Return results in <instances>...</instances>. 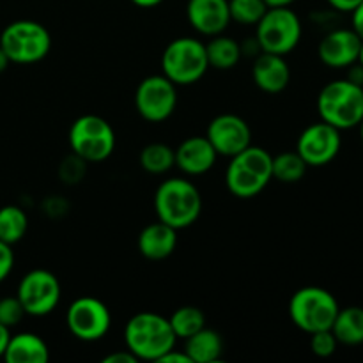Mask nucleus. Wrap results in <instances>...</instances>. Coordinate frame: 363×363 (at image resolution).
Masks as SVG:
<instances>
[{"label":"nucleus","instance_id":"1","mask_svg":"<svg viewBox=\"0 0 363 363\" xmlns=\"http://www.w3.org/2000/svg\"><path fill=\"white\" fill-rule=\"evenodd\" d=\"M177 337L169 318L156 312H138L124 326V344L138 360L158 362L176 347Z\"/></svg>","mask_w":363,"mask_h":363},{"label":"nucleus","instance_id":"2","mask_svg":"<svg viewBox=\"0 0 363 363\" xmlns=\"http://www.w3.org/2000/svg\"><path fill=\"white\" fill-rule=\"evenodd\" d=\"M155 211L160 222L174 229H188L202 213V197L199 188L184 177L165 179L155 194Z\"/></svg>","mask_w":363,"mask_h":363},{"label":"nucleus","instance_id":"3","mask_svg":"<svg viewBox=\"0 0 363 363\" xmlns=\"http://www.w3.org/2000/svg\"><path fill=\"white\" fill-rule=\"evenodd\" d=\"M229 160L230 162L225 170V184L227 190L234 197H257L273 179V155H269L264 147L250 144Z\"/></svg>","mask_w":363,"mask_h":363},{"label":"nucleus","instance_id":"4","mask_svg":"<svg viewBox=\"0 0 363 363\" xmlns=\"http://www.w3.org/2000/svg\"><path fill=\"white\" fill-rule=\"evenodd\" d=\"M318 113L337 130H353L363 121V87L346 80H333L319 91Z\"/></svg>","mask_w":363,"mask_h":363},{"label":"nucleus","instance_id":"5","mask_svg":"<svg viewBox=\"0 0 363 363\" xmlns=\"http://www.w3.org/2000/svg\"><path fill=\"white\" fill-rule=\"evenodd\" d=\"M339 308L337 298L328 289L318 286H307L298 289L291 296L289 305H287L293 325L308 335L332 328Z\"/></svg>","mask_w":363,"mask_h":363},{"label":"nucleus","instance_id":"6","mask_svg":"<svg viewBox=\"0 0 363 363\" xmlns=\"http://www.w3.org/2000/svg\"><path fill=\"white\" fill-rule=\"evenodd\" d=\"M208 69L206 45L197 38H176L162 53V74L181 87L197 84Z\"/></svg>","mask_w":363,"mask_h":363},{"label":"nucleus","instance_id":"7","mask_svg":"<svg viewBox=\"0 0 363 363\" xmlns=\"http://www.w3.org/2000/svg\"><path fill=\"white\" fill-rule=\"evenodd\" d=\"M0 48L11 62L35 64L52 50V35L48 28L34 20H16L0 34Z\"/></svg>","mask_w":363,"mask_h":363},{"label":"nucleus","instance_id":"8","mask_svg":"<svg viewBox=\"0 0 363 363\" xmlns=\"http://www.w3.org/2000/svg\"><path fill=\"white\" fill-rule=\"evenodd\" d=\"M67 140L78 158L85 163H99L112 156L116 149V131L103 117L85 113L71 124Z\"/></svg>","mask_w":363,"mask_h":363},{"label":"nucleus","instance_id":"9","mask_svg":"<svg viewBox=\"0 0 363 363\" xmlns=\"http://www.w3.org/2000/svg\"><path fill=\"white\" fill-rule=\"evenodd\" d=\"M303 25L300 16L287 7H268L264 16L255 25V39L262 52L289 55L301 41Z\"/></svg>","mask_w":363,"mask_h":363},{"label":"nucleus","instance_id":"10","mask_svg":"<svg viewBox=\"0 0 363 363\" xmlns=\"http://www.w3.org/2000/svg\"><path fill=\"white\" fill-rule=\"evenodd\" d=\"M177 106V85L165 74H151L135 91V108L147 123H163Z\"/></svg>","mask_w":363,"mask_h":363},{"label":"nucleus","instance_id":"11","mask_svg":"<svg viewBox=\"0 0 363 363\" xmlns=\"http://www.w3.org/2000/svg\"><path fill=\"white\" fill-rule=\"evenodd\" d=\"M67 330L82 342H96L108 333L112 326V314L101 300L82 296L71 301L66 312Z\"/></svg>","mask_w":363,"mask_h":363},{"label":"nucleus","instance_id":"12","mask_svg":"<svg viewBox=\"0 0 363 363\" xmlns=\"http://www.w3.org/2000/svg\"><path fill=\"white\" fill-rule=\"evenodd\" d=\"M60 282L48 269H32L21 277L16 296L27 315L43 318L57 308L60 301Z\"/></svg>","mask_w":363,"mask_h":363},{"label":"nucleus","instance_id":"13","mask_svg":"<svg viewBox=\"0 0 363 363\" xmlns=\"http://www.w3.org/2000/svg\"><path fill=\"white\" fill-rule=\"evenodd\" d=\"M342 147L340 130L332 124L319 121L311 124L300 133L296 142V152L308 167H325L339 156Z\"/></svg>","mask_w":363,"mask_h":363},{"label":"nucleus","instance_id":"14","mask_svg":"<svg viewBox=\"0 0 363 363\" xmlns=\"http://www.w3.org/2000/svg\"><path fill=\"white\" fill-rule=\"evenodd\" d=\"M206 137L216 155L233 158L252 144V130L243 117L236 113H220L208 124Z\"/></svg>","mask_w":363,"mask_h":363},{"label":"nucleus","instance_id":"15","mask_svg":"<svg viewBox=\"0 0 363 363\" xmlns=\"http://www.w3.org/2000/svg\"><path fill=\"white\" fill-rule=\"evenodd\" d=\"M362 38L353 28H333L326 32L318 46V57L330 69H346L357 62Z\"/></svg>","mask_w":363,"mask_h":363},{"label":"nucleus","instance_id":"16","mask_svg":"<svg viewBox=\"0 0 363 363\" xmlns=\"http://www.w3.org/2000/svg\"><path fill=\"white\" fill-rule=\"evenodd\" d=\"M186 20L197 34L211 38L230 25L229 0H188Z\"/></svg>","mask_w":363,"mask_h":363},{"label":"nucleus","instance_id":"17","mask_svg":"<svg viewBox=\"0 0 363 363\" xmlns=\"http://www.w3.org/2000/svg\"><path fill=\"white\" fill-rule=\"evenodd\" d=\"M176 156V167L186 176H202L215 167L216 155L215 147L208 137H188L174 149Z\"/></svg>","mask_w":363,"mask_h":363},{"label":"nucleus","instance_id":"18","mask_svg":"<svg viewBox=\"0 0 363 363\" xmlns=\"http://www.w3.org/2000/svg\"><path fill=\"white\" fill-rule=\"evenodd\" d=\"M252 78L266 94H280L291 82V67L284 55L262 52L252 64Z\"/></svg>","mask_w":363,"mask_h":363},{"label":"nucleus","instance_id":"19","mask_svg":"<svg viewBox=\"0 0 363 363\" xmlns=\"http://www.w3.org/2000/svg\"><path fill=\"white\" fill-rule=\"evenodd\" d=\"M138 252L147 261H163L177 247V229L163 222H152L140 230L137 240Z\"/></svg>","mask_w":363,"mask_h":363},{"label":"nucleus","instance_id":"20","mask_svg":"<svg viewBox=\"0 0 363 363\" xmlns=\"http://www.w3.org/2000/svg\"><path fill=\"white\" fill-rule=\"evenodd\" d=\"M2 358L7 363H46L50 360V350L39 335L21 332L11 335Z\"/></svg>","mask_w":363,"mask_h":363},{"label":"nucleus","instance_id":"21","mask_svg":"<svg viewBox=\"0 0 363 363\" xmlns=\"http://www.w3.org/2000/svg\"><path fill=\"white\" fill-rule=\"evenodd\" d=\"M184 353L191 363H215L223 354V339L216 330L202 328L184 339Z\"/></svg>","mask_w":363,"mask_h":363},{"label":"nucleus","instance_id":"22","mask_svg":"<svg viewBox=\"0 0 363 363\" xmlns=\"http://www.w3.org/2000/svg\"><path fill=\"white\" fill-rule=\"evenodd\" d=\"M206 45V57H208L209 67L218 71H229L238 66L241 60V45L234 38L222 34L211 35Z\"/></svg>","mask_w":363,"mask_h":363},{"label":"nucleus","instance_id":"23","mask_svg":"<svg viewBox=\"0 0 363 363\" xmlns=\"http://www.w3.org/2000/svg\"><path fill=\"white\" fill-rule=\"evenodd\" d=\"M333 335L337 337L339 344L344 346H362L363 344V308L346 307L339 308L337 318L333 321L332 328Z\"/></svg>","mask_w":363,"mask_h":363},{"label":"nucleus","instance_id":"24","mask_svg":"<svg viewBox=\"0 0 363 363\" xmlns=\"http://www.w3.org/2000/svg\"><path fill=\"white\" fill-rule=\"evenodd\" d=\"M138 162L147 174L162 176V174L169 172L172 167H176V156H174V149L170 145L162 144V142H152V144L142 147Z\"/></svg>","mask_w":363,"mask_h":363},{"label":"nucleus","instance_id":"25","mask_svg":"<svg viewBox=\"0 0 363 363\" xmlns=\"http://www.w3.org/2000/svg\"><path fill=\"white\" fill-rule=\"evenodd\" d=\"M28 216L20 206H4L0 208V241L14 245L21 241L27 234Z\"/></svg>","mask_w":363,"mask_h":363},{"label":"nucleus","instance_id":"26","mask_svg":"<svg viewBox=\"0 0 363 363\" xmlns=\"http://www.w3.org/2000/svg\"><path fill=\"white\" fill-rule=\"evenodd\" d=\"M307 169L308 165L296 151H286L273 156V179L280 181V183H300L305 177V174H307Z\"/></svg>","mask_w":363,"mask_h":363},{"label":"nucleus","instance_id":"27","mask_svg":"<svg viewBox=\"0 0 363 363\" xmlns=\"http://www.w3.org/2000/svg\"><path fill=\"white\" fill-rule=\"evenodd\" d=\"M170 326H172L174 333L177 339L184 340L197 333L206 326V315L204 312L194 305H184V307L176 308L172 315L169 318Z\"/></svg>","mask_w":363,"mask_h":363},{"label":"nucleus","instance_id":"28","mask_svg":"<svg viewBox=\"0 0 363 363\" xmlns=\"http://www.w3.org/2000/svg\"><path fill=\"white\" fill-rule=\"evenodd\" d=\"M230 20L245 27H255L268 11L264 0H229Z\"/></svg>","mask_w":363,"mask_h":363},{"label":"nucleus","instance_id":"29","mask_svg":"<svg viewBox=\"0 0 363 363\" xmlns=\"http://www.w3.org/2000/svg\"><path fill=\"white\" fill-rule=\"evenodd\" d=\"M25 315L27 314H25L23 305L20 303L18 296L0 298V325L11 330L20 325Z\"/></svg>","mask_w":363,"mask_h":363},{"label":"nucleus","instance_id":"30","mask_svg":"<svg viewBox=\"0 0 363 363\" xmlns=\"http://www.w3.org/2000/svg\"><path fill=\"white\" fill-rule=\"evenodd\" d=\"M339 347V340L333 335L332 330H321V332L311 333V350L315 357L330 358L335 354Z\"/></svg>","mask_w":363,"mask_h":363},{"label":"nucleus","instance_id":"31","mask_svg":"<svg viewBox=\"0 0 363 363\" xmlns=\"http://www.w3.org/2000/svg\"><path fill=\"white\" fill-rule=\"evenodd\" d=\"M60 179L66 184H77L80 183V179H84L85 176V162L82 158H78L77 155H71L69 158L64 160L60 163Z\"/></svg>","mask_w":363,"mask_h":363},{"label":"nucleus","instance_id":"32","mask_svg":"<svg viewBox=\"0 0 363 363\" xmlns=\"http://www.w3.org/2000/svg\"><path fill=\"white\" fill-rule=\"evenodd\" d=\"M14 268V252L13 245L0 241V284L11 275Z\"/></svg>","mask_w":363,"mask_h":363},{"label":"nucleus","instance_id":"33","mask_svg":"<svg viewBox=\"0 0 363 363\" xmlns=\"http://www.w3.org/2000/svg\"><path fill=\"white\" fill-rule=\"evenodd\" d=\"M135 362H138V358L135 357L130 350L116 351V353L103 358V363H135Z\"/></svg>","mask_w":363,"mask_h":363},{"label":"nucleus","instance_id":"34","mask_svg":"<svg viewBox=\"0 0 363 363\" xmlns=\"http://www.w3.org/2000/svg\"><path fill=\"white\" fill-rule=\"evenodd\" d=\"M351 28L363 39V0L351 11Z\"/></svg>","mask_w":363,"mask_h":363},{"label":"nucleus","instance_id":"35","mask_svg":"<svg viewBox=\"0 0 363 363\" xmlns=\"http://www.w3.org/2000/svg\"><path fill=\"white\" fill-rule=\"evenodd\" d=\"M158 362L160 363H191L190 357H188V354L184 353V350L183 351H177L176 347H174V350H170L167 354H163V357L160 358Z\"/></svg>","mask_w":363,"mask_h":363},{"label":"nucleus","instance_id":"36","mask_svg":"<svg viewBox=\"0 0 363 363\" xmlns=\"http://www.w3.org/2000/svg\"><path fill=\"white\" fill-rule=\"evenodd\" d=\"M347 69V77L346 80L353 82V84L360 85V87H363V66L360 62H353L351 66L346 67Z\"/></svg>","mask_w":363,"mask_h":363},{"label":"nucleus","instance_id":"37","mask_svg":"<svg viewBox=\"0 0 363 363\" xmlns=\"http://www.w3.org/2000/svg\"><path fill=\"white\" fill-rule=\"evenodd\" d=\"M339 13H351L362 0H326Z\"/></svg>","mask_w":363,"mask_h":363},{"label":"nucleus","instance_id":"38","mask_svg":"<svg viewBox=\"0 0 363 363\" xmlns=\"http://www.w3.org/2000/svg\"><path fill=\"white\" fill-rule=\"evenodd\" d=\"M9 339H11L9 328L0 325V358H2L4 353H6V347H7V342H9Z\"/></svg>","mask_w":363,"mask_h":363},{"label":"nucleus","instance_id":"39","mask_svg":"<svg viewBox=\"0 0 363 363\" xmlns=\"http://www.w3.org/2000/svg\"><path fill=\"white\" fill-rule=\"evenodd\" d=\"M137 7H142V9H151V7L160 6L163 0H131Z\"/></svg>","mask_w":363,"mask_h":363},{"label":"nucleus","instance_id":"40","mask_svg":"<svg viewBox=\"0 0 363 363\" xmlns=\"http://www.w3.org/2000/svg\"><path fill=\"white\" fill-rule=\"evenodd\" d=\"M264 2L268 7H287L296 2V0H264Z\"/></svg>","mask_w":363,"mask_h":363},{"label":"nucleus","instance_id":"41","mask_svg":"<svg viewBox=\"0 0 363 363\" xmlns=\"http://www.w3.org/2000/svg\"><path fill=\"white\" fill-rule=\"evenodd\" d=\"M9 64H11L9 57H7L6 52H4V50L0 48V73H4V71L7 69V66H9Z\"/></svg>","mask_w":363,"mask_h":363},{"label":"nucleus","instance_id":"42","mask_svg":"<svg viewBox=\"0 0 363 363\" xmlns=\"http://www.w3.org/2000/svg\"><path fill=\"white\" fill-rule=\"evenodd\" d=\"M357 62H360L363 66V39H362V45H360V52H358V59Z\"/></svg>","mask_w":363,"mask_h":363},{"label":"nucleus","instance_id":"43","mask_svg":"<svg viewBox=\"0 0 363 363\" xmlns=\"http://www.w3.org/2000/svg\"><path fill=\"white\" fill-rule=\"evenodd\" d=\"M358 128H360V137H362V142H363V121H362L360 126H358Z\"/></svg>","mask_w":363,"mask_h":363}]
</instances>
